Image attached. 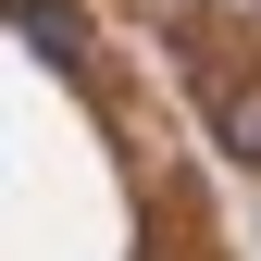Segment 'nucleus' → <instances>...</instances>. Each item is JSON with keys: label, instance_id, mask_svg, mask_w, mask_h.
Segmentation results:
<instances>
[{"label": "nucleus", "instance_id": "nucleus-1", "mask_svg": "<svg viewBox=\"0 0 261 261\" xmlns=\"http://www.w3.org/2000/svg\"><path fill=\"white\" fill-rule=\"evenodd\" d=\"M199 100H212L224 162H249V174H261V75H212V62H199Z\"/></svg>", "mask_w": 261, "mask_h": 261}, {"label": "nucleus", "instance_id": "nucleus-2", "mask_svg": "<svg viewBox=\"0 0 261 261\" xmlns=\"http://www.w3.org/2000/svg\"><path fill=\"white\" fill-rule=\"evenodd\" d=\"M13 25L38 38V62H62V75L87 62V25H75V13H50V0H13Z\"/></svg>", "mask_w": 261, "mask_h": 261}]
</instances>
